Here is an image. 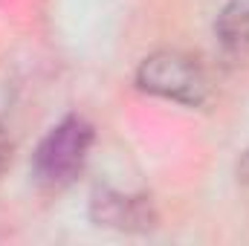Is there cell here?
<instances>
[{"instance_id": "4", "label": "cell", "mask_w": 249, "mask_h": 246, "mask_svg": "<svg viewBox=\"0 0 249 246\" xmlns=\"http://www.w3.org/2000/svg\"><path fill=\"white\" fill-rule=\"evenodd\" d=\"M214 32L223 47L247 50L249 47V0H229L214 23Z\"/></svg>"}, {"instance_id": "1", "label": "cell", "mask_w": 249, "mask_h": 246, "mask_svg": "<svg viewBox=\"0 0 249 246\" xmlns=\"http://www.w3.org/2000/svg\"><path fill=\"white\" fill-rule=\"evenodd\" d=\"M96 130L84 116H67L55 124L32 157V177L47 191H61L72 183L90 157Z\"/></svg>"}, {"instance_id": "3", "label": "cell", "mask_w": 249, "mask_h": 246, "mask_svg": "<svg viewBox=\"0 0 249 246\" xmlns=\"http://www.w3.org/2000/svg\"><path fill=\"white\" fill-rule=\"evenodd\" d=\"M90 220L105 229L142 235L157 229V209L145 194H124L116 188H96L90 197Z\"/></svg>"}, {"instance_id": "6", "label": "cell", "mask_w": 249, "mask_h": 246, "mask_svg": "<svg viewBox=\"0 0 249 246\" xmlns=\"http://www.w3.org/2000/svg\"><path fill=\"white\" fill-rule=\"evenodd\" d=\"M238 180L244 185H249V148L241 154V159H238Z\"/></svg>"}, {"instance_id": "2", "label": "cell", "mask_w": 249, "mask_h": 246, "mask_svg": "<svg viewBox=\"0 0 249 246\" xmlns=\"http://www.w3.org/2000/svg\"><path fill=\"white\" fill-rule=\"evenodd\" d=\"M136 84L139 90L160 96V99H171L177 105L186 107H200L209 102V78L203 72V67L197 58H191L186 53L177 50H160L154 55H148L136 70Z\"/></svg>"}, {"instance_id": "5", "label": "cell", "mask_w": 249, "mask_h": 246, "mask_svg": "<svg viewBox=\"0 0 249 246\" xmlns=\"http://www.w3.org/2000/svg\"><path fill=\"white\" fill-rule=\"evenodd\" d=\"M9 165H12V139H9V133L3 130V124H0V174H3Z\"/></svg>"}]
</instances>
